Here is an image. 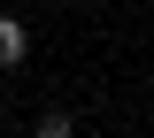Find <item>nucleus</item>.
<instances>
[{
	"label": "nucleus",
	"mask_w": 154,
	"mask_h": 138,
	"mask_svg": "<svg viewBox=\"0 0 154 138\" xmlns=\"http://www.w3.org/2000/svg\"><path fill=\"white\" fill-rule=\"evenodd\" d=\"M16 61H23V23L0 16V69H16Z\"/></svg>",
	"instance_id": "1"
},
{
	"label": "nucleus",
	"mask_w": 154,
	"mask_h": 138,
	"mask_svg": "<svg viewBox=\"0 0 154 138\" xmlns=\"http://www.w3.org/2000/svg\"><path fill=\"white\" fill-rule=\"evenodd\" d=\"M69 131H77V123L62 115V107H54V115H38V138H69Z\"/></svg>",
	"instance_id": "2"
}]
</instances>
